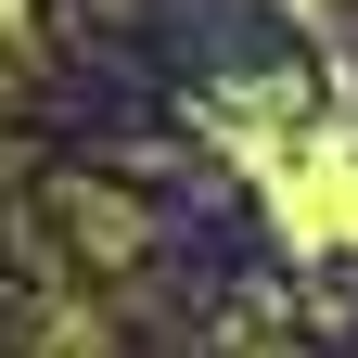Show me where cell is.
<instances>
[{"label":"cell","instance_id":"1","mask_svg":"<svg viewBox=\"0 0 358 358\" xmlns=\"http://www.w3.org/2000/svg\"><path fill=\"white\" fill-rule=\"evenodd\" d=\"M282 217H294L307 243H358V154H307L282 179Z\"/></svg>","mask_w":358,"mask_h":358}]
</instances>
